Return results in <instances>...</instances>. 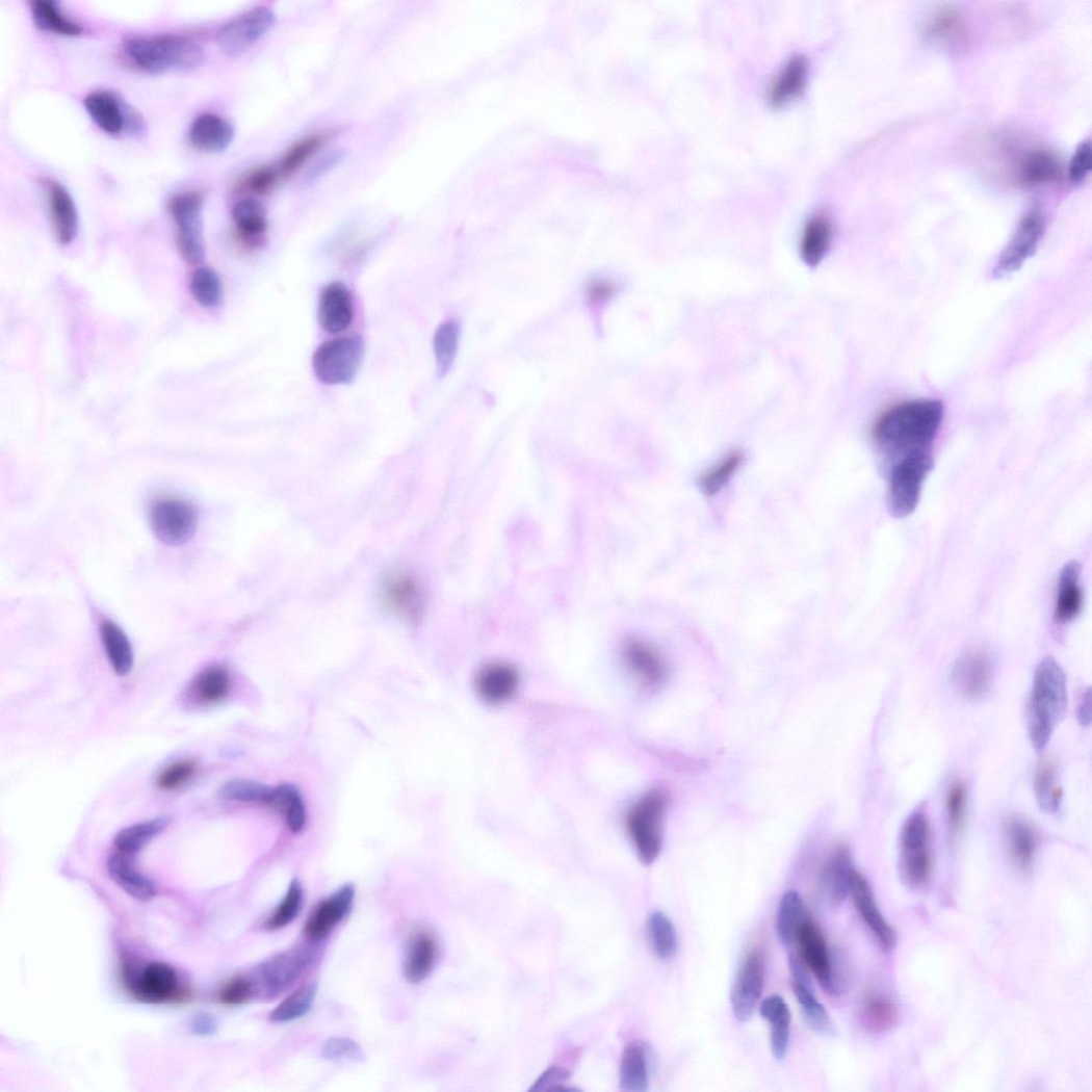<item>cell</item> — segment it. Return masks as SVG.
I'll list each match as a JSON object with an SVG mask.
<instances>
[{
  "instance_id": "obj_1",
  "label": "cell",
  "mask_w": 1092,
  "mask_h": 1092,
  "mask_svg": "<svg viewBox=\"0 0 1092 1092\" xmlns=\"http://www.w3.org/2000/svg\"><path fill=\"white\" fill-rule=\"evenodd\" d=\"M943 416L944 406L938 399L903 402L877 419L873 438L891 467L907 456L932 451Z\"/></svg>"
},
{
  "instance_id": "obj_2",
  "label": "cell",
  "mask_w": 1092,
  "mask_h": 1092,
  "mask_svg": "<svg viewBox=\"0 0 1092 1092\" xmlns=\"http://www.w3.org/2000/svg\"><path fill=\"white\" fill-rule=\"evenodd\" d=\"M1068 706L1066 676L1051 656L1037 667L1028 708V729L1036 750H1043L1065 719Z\"/></svg>"
},
{
  "instance_id": "obj_3",
  "label": "cell",
  "mask_w": 1092,
  "mask_h": 1092,
  "mask_svg": "<svg viewBox=\"0 0 1092 1092\" xmlns=\"http://www.w3.org/2000/svg\"><path fill=\"white\" fill-rule=\"evenodd\" d=\"M122 47L136 67L152 74L193 70L205 60L203 49L191 38L179 34L128 36Z\"/></svg>"
},
{
  "instance_id": "obj_4",
  "label": "cell",
  "mask_w": 1092,
  "mask_h": 1092,
  "mask_svg": "<svg viewBox=\"0 0 1092 1092\" xmlns=\"http://www.w3.org/2000/svg\"><path fill=\"white\" fill-rule=\"evenodd\" d=\"M667 806V792L653 789L626 813V831L644 864H652L661 852L662 821Z\"/></svg>"
},
{
  "instance_id": "obj_5",
  "label": "cell",
  "mask_w": 1092,
  "mask_h": 1092,
  "mask_svg": "<svg viewBox=\"0 0 1092 1092\" xmlns=\"http://www.w3.org/2000/svg\"><path fill=\"white\" fill-rule=\"evenodd\" d=\"M935 466L932 451L907 456L890 467L888 509L895 519L911 516L918 506L924 483Z\"/></svg>"
},
{
  "instance_id": "obj_6",
  "label": "cell",
  "mask_w": 1092,
  "mask_h": 1092,
  "mask_svg": "<svg viewBox=\"0 0 1092 1092\" xmlns=\"http://www.w3.org/2000/svg\"><path fill=\"white\" fill-rule=\"evenodd\" d=\"M365 355L361 335L352 334L319 345L312 365L317 380L328 386H345L356 380Z\"/></svg>"
},
{
  "instance_id": "obj_7",
  "label": "cell",
  "mask_w": 1092,
  "mask_h": 1092,
  "mask_svg": "<svg viewBox=\"0 0 1092 1092\" xmlns=\"http://www.w3.org/2000/svg\"><path fill=\"white\" fill-rule=\"evenodd\" d=\"M205 196L191 189L174 194L170 211L176 225L177 245L183 260L199 265L205 258L203 208Z\"/></svg>"
},
{
  "instance_id": "obj_8",
  "label": "cell",
  "mask_w": 1092,
  "mask_h": 1092,
  "mask_svg": "<svg viewBox=\"0 0 1092 1092\" xmlns=\"http://www.w3.org/2000/svg\"><path fill=\"white\" fill-rule=\"evenodd\" d=\"M315 952L311 946H296L266 960L256 969L254 982L258 993L274 998L295 984L310 967Z\"/></svg>"
},
{
  "instance_id": "obj_9",
  "label": "cell",
  "mask_w": 1092,
  "mask_h": 1092,
  "mask_svg": "<svg viewBox=\"0 0 1092 1092\" xmlns=\"http://www.w3.org/2000/svg\"><path fill=\"white\" fill-rule=\"evenodd\" d=\"M83 106L98 128L109 136L140 137L146 131L139 112L113 92H94L83 100Z\"/></svg>"
},
{
  "instance_id": "obj_10",
  "label": "cell",
  "mask_w": 1092,
  "mask_h": 1092,
  "mask_svg": "<svg viewBox=\"0 0 1092 1092\" xmlns=\"http://www.w3.org/2000/svg\"><path fill=\"white\" fill-rule=\"evenodd\" d=\"M151 529L161 543L180 546L194 536L199 514L191 502L178 497L155 500L149 514Z\"/></svg>"
},
{
  "instance_id": "obj_11",
  "label": "cell",
  "mask_w": 1092,
  "mask_h": 1092,
  "mask_svg": "<svg viewBox=\"0 0 1092 1092\" xmlns=\"http://www.w3.org/2000/svg\"><path fill=\"white\" fill-rule=\"evenodd\" d=\"M276 21L271 8H252L222 26L217 33V45L224 54L240 56L255 47L275 27Z\"/></svg>"
},
{
  "instance_id": "obj_12",
  "label": "cell",
  "mask_w": 1092,
  "mask_h": 1092,
  "mask_svg": "<svg viewBox=\"0 0 1092 1092\" xmlns=\"http://www.w3.org/2000/svg\"><path fill=\"white\" fill-rule=\"evenodd\" d=\"M1045 216L1039 206H1034L1021 219L1015 234L1007 243L993 268L995 279L1018 271L1036 254L1045 231Z\"/></svg>"
},
{
  "instance_id": "obj_13",
  "label": "cell",
  "mask_w": 1092,
  "mask_h": 1092,
  "mask_svg": "<svg viewBox=\"0 0 1092 1092\" xmlns=\"http://www.w3.org/2000/svg\"><path fill=\"white\" fill-rule=\"evenodd\" d=\"M764 959L758 950L745 957L731 990V1006L740 1022L752 1019L764 988Z\"/></svg>"
},
{
  "instance_id": "obj_14",
  "label": "cell",
  "mask_w": 1092,
  "mask_h": 1092,
  "mask_svg": "<svg viewBox=\"0 0 1092 1092\" xmlns=\"http://www.w3.org/2000/svg\"><path fill=\"white\" fill-rule=\"evenodd\" d=\"M798 952L806 968L816 978L818 984L825 991L836 994L839 992L838 982L833 969L831 955L827 941L817 924L807 917L800 933L797 935L796 943Z\"/></svg>"
},
{
  "instance_id": "obj_15",
  "label": "cell",
  "mask_w": 1092,
  "mask_h": 1092,
  "mask_svg": "<svg viewBox=\"0 0 1092 1092\" xmlns=\"http://www.w3.org/2000/svg\"><path fill=\"white\" fill-rule=\"evenodd\" d=\"M994 661L986 649H974L961 656L953 670V683L958 694L969 701L985 698L992 684Z\"/></svg>"
},
{
  "instance_id": "obj_16",
  "label": "cell",
  "mask_w": 1092,
  "mask_h": 1092,
  "mask_svg": "<svg viewBox=\"0 0 1092 1092\" xmlns=\"http://www.w3.org/2000/svg\"><path fill=\"white\" fill-rule=\"evenodd\" d=\"M788 967L791 976L792 992L801 1006L806 1022L816 1034L825 1037L833 1036L835 1034V1025L826 1007L814 993L806 965L800 957L790 953Z\"/></svg>"
},
{
  "instance_id": "obj_17",
  "label": "cell",
  "mask_w": 1092,
  "mask_h": 1092,
  "mask_svg": "<svg viewBox=\"0 0 1092 1092\" xmlns=\"http://www.w3.org/2000/svg\"><path fill=\"white\" fill-rule=\"evenodd\" d=\"M355 896L354 885L347 884L320 902L307 919L304 930L306 938L316 944L330 936L350 912Z\"/></svg>"
},
{
  "instance_id": "obj_18",
  "label": "cell",
  "mask_w": 1092,
  "mask_h": 1092,
  "mask_svg": "<svg viewBox=\"0 0 1092 1092\" xmlns=\"http://www.w3.org/2000/svg\"><path fill=\"white\" fill-rule=\"evenodd\" d=\"M850 894L857 911L879 945L885 951L892 950L896 944L898 934L880 911L869 881L857 869L852 879Z\"/></svg>"
},
{
  "instance_id": "obj_19",
  "label": "cell",
  "mask_w": 1092,
  "mask_h": 1092,
  "mask_svg": "<svg viewBox=\"0 0 1092 1092\" xmlns=\"http://www.w3.org/2000/svg\"><path fill=\"white\" fill-rule=\"evenodd\" d=\"M46 194L53 231L61 245L71 244L79 229V215L75 200L61 183L47 179L42 182Z\"/></svg>"
},
{
  "instance_id": "obj_20",
  "label": "cell",
  "mask_w": 1092,
  "mask_h": 1092,
  "mask_svg": "<svg viewBox=\"0 0 1092 1092\" xmlns=\"http://www.w3.org/2000/svg\"><path fill=\"white\" fill-rule=\"evenodd\" d=\"M622 655L626 668L645 687L658 688L668 679L665 658L650 645L629 640L623 645Z\"/></svg>"
},
{
  "instance_id": "obj_21",
  "label": "cell",
  "mask_w": 1092,
  "mask_h": 1092,
  "mask_svg": "<svg viewBox=\"0 0 1092 1092\" xmlns=\"http://www.w3.org/2000/svg\"><path fill=\"white\" fill-rule=\"evenodd\" d=\"M856 867L848 848L835 849L826 860L821 872V889L832 908L841 906L851 892Z\"/></svg>"
},
{
  "instance_id": "obj_22",
  "label": "cell",
  "mask_w": 1092,
  "mask_h": 1092,
  "mask_svg": "<svg viewBox=\"0 0 1092 1092\" xmlns=\"http://www.w3.org/2000/svg\"><path fill=\"white\" fill-rule=\"evenodd\" d=\"M354 315V300L348 287L341 282L327 285L318 303L319 326L330 334H338L350 327Z\"/></svg>"
},
{
  "instance_id": "obj_23",
  "label": "cell",
  "mask_w": 1092,
  "mask_h": 1092,
  "mask_svg": "<svg viewBox=\"0 0 1092 1092\" xmlns=\"http://www.w3.org/2000/svg\"><path fill=\"white\" fill-rule=\"evenodd\" d=\"M179 978L170 964L150 962L132 983L135 997L146 1003H162L175 998Z\"/></svg>"
},
{
  "instance_id": "obj_24",
  "label": "cell",
  "mask_w": 1092,
  "mask_h": 1092,
  "mask_svg": "<svg viewBox=\"0 0 1092 1092\" xmlns=\"http://www.w3.org/2000/svg\"><path fill=\"white\" fill-rule=\"evenodd\" d=\"M235 128L231 122L216 113H203L197 116L189 126L190 145L203 153L225 152L235 138Z\"/></svg>"
},
{
  "instance_id": "obj_25",
  "label": "cell",
  "mask_w": 1092,
  "mask_h": 1092,
  "mask_svg": "<svg viewBox=\"0 0 1092 1092\" xmlns=\"http://www.w3.org/2000/svg\"><path fill=\"white\" fill-rule=\"evenodd\" d=\"M383 599L390 610L408 620H415L423 613L421 587L408 574L389 575L383 583Z\"/></svg>"
},
{
  "instance_id": "obj_26",
  "label": "cell",
  "mask_w": 1092,
  "mask_h": 1092,
  "mask_svg": "<svg viewBox=\"0 0 1092 1092\" xmlns=\"http://www.w3.org/2000/svg\"><path fill=\"white\" fill-rule=\"evenodd\" d=\"M438 958V943L428 932H416L407 942L404 976L411 984L424 982L434 971Z\"/></svg>"
},
{
  "instance_id": "obj_27",
  "label": "cell",
  "mask_w": 1092,
  "mask_h": 1092,
  "mask_svg": "<svg viewBox=\"0 0 1092 1092\" xmlns=\"http://www.w3.org/2000/svg\"><path fill=\"white\" fill-rule=\"evenodd\" d=\"M519 683L520 677L515 667L497 662L485 667L479 672L476 688L485 702L502 704L515 696Z\"/></svg>"
},
{
  "instance_id": "obj_28",
  "label": "cell",
  "mask_w": 1092,
  "mask_h": 1092,
  "mask_svg": "<svg viewBox=\"0 0 1092 1092\" xmlns=\"http://www.w3.org/2000/svg\"><path fill=\"white\" fill-rule=\"evenodd\" d=\"M809 63L803 56H795L775 77L769 92V101L776 108L783 107L800 98L806 87Z\"/></svg>"
},
{
  "instance_id": "obj_29",
  "label": "cell",
  "mask_w": 1092,
  "mask_h": 1092,
  "mask_svg": "<svg viewBox=\"0 0 1092 1092\" xmlns=\"http://www.w3.org/2000/svg\"><path fill=\"white\" fill-rule=\"evenodd\" d=\"M652 1052L642 1041L629 1043L623 1052L620 1067V1084L629 1092H646L650 1085Z\"/></svg>"
},
{
  "instance_id": "obj_30",
  "label": "cell",
  "mask_w": 1092,
  "mask_h": 1092,
  "mask_svg": "<svg viewBox=\"0 0 1092 1092\" xmlns=\"http://www.w3.org/2000/svg\"><path fill=\"white\" fill-rule=\"evenodd\" d=\"M1008 856L1021 872H1030L1037 852V833L1025 820L1012 816L1004 824Z\"/></svg>"
},
{
  "instance_id": "obj_31",
  "label": "cell",
  "mask_w": 1092,
  "mask_h": 1092,
  "mask_svg": "<svg viewBox=\"0 0 1092 1092\" xmlns=\"http://www.w3.org/2000/svg\"><path fill=\"white\" fill-rule=\"evenodd\" d=\"M760 1014L770 1025L772 1055L776 1061L782 1062L787 1055L790 1039L789 1008L782 996L774 994L762 1002Z\"/></svg>"
},
{
  "instance_id": "obj_32",
  "label": "cell",
  "mask_w": 1092,
  "mask_h": 1092,
  "mask_svg": "<svg viewBox=\"0 0 1092 1092\" xmlns=\"http://www.w3.org/2000/svg\"><path fill=\"white\" fill-rule=\"evenodd\" d=\"M1082 567L1069 562L1061 571L1055 618L1060 624L1076 619L1083 609L1084 594L1080 582Z\"/></svg>"
},
{
  "instance_id": "obj_33",
  "label": "cell",
  "mask_w": 1092,
  "mask_h": 1092,
  "mask_svg": "<svg viewBox=\"0 0 1092 1092\" xmlns=\"http://www.w3.org/2000/svg\"><path fill=\"white\" fill-rule=\"evenodd\" d=\"M107 869L116 885L136 900H150L156 895L152 881L139 873L132 856L116 853L107 861Z\"/></svg>"
},
{
  "instance_id": "obj_34",
  "label": "cell",
  "mask_w": 1092,
  "mask_h": 1092,
  "mask_svg": "<svg viewBox=\"0 0 1092 1092\" xmlns=\"http://www.w3.org/2000/svg\"><path fill=\"white\" fill-rule=\"evenodd\" d=\"M100 635L115 674L120 677L131 674L134 667V652L123 629L114 622L106 620L100 626Z\"/></svg>"
},
{
  "instance_id": "obj_35",
  "label": "cell",
  "mask_w": 1092,
  "mask_h": 1092,
  "mask_svg": "<svg viewBox=\"0 0 1092 1092\" xmlns=\"http://www.w3.org/2000/svg\"><path fill=\"white\" fill-rule=\"evenodd\" d=\"M833 237L831 222L823 215L811 218L805 226L801 239V257L809 267L818 266L830 250Z\"/></svg>"
},
{
  "instance_id": "obj_36",
  "label": "cell",
  "mask_w": 1092,
  "mask_h": 1092,
  "mask_svg": "<svg viewBox=\"0 0 1092 1092\" xmlns=\"http://www.w3.org/2000/svg\"><path fill=\"white\" fill-rule=\"evenodd\" d=\"M807 917L802 895L792 890L786 892L780 901L776 917V933L784 947H792Z\"/></svg>"
},
{
  "instance_id": "obj_37",
  "label": "cell",
  "mask_w": 1092,
  "mask_h": 1092,
  "mask_svg": "<svg viewBox=\"0 0 1092 1092\" xmlns=\"http://www.w3.org/2000/svg\"><path fill=\"white\" fill-rule=\"evenodd\" d=\"M861 1019L868 1033L881 1035L896 1026L900 1020V1010L892 998L884 994L873 993L863 1002Z\"/></svg>"
},
{
  "instance_id": "obj_38",
  "label": "cell",
  "mask_w": 1092,
  "mask_h": 1092,
  "mask_svg": "<svg viewBox=\"0 0 1092 1092\" xmlns=\"http://www.w3.org/2000/svg\"><path fill=\"white\" fill-rule=\"evenodd\" d=\"M30 11L33 23L41 30L70 37L83 32L82 26L68 17L53 0H33Z\"/></svg>"
},
{
  "instance_id": "obj_39",
  "label": "cell",
  "mask_w": 1092,
  "mask_h": 1092,
  "mask_svg": "<svg viewBox=\"0 0 1092 1092\" xmlns=\"http://www.w3.org/2000/svg\"><path fill=\"white\" fill-rule=\"evenodd\" d=\"M232 218L238 234L246 241L260 239L268 228L266 208L255 198L238 201L233 207Z\"/></svg>"
},
{
  "instance_id": "obj_40",
  "label": "cell",
  "mask_w": 1092,
  "mask_h": 1092,
  "mask_svg": "<svg viewBox=\"0 0 1092 1092\" xmlns=\"http://www.w3.org/2000/svg\"><path fill=\"white\" fill-rule=\"evenodd\" d=\"M231 690V679L227 669L220 666L209 667L194 678L190 685V695L200 704H216L227 698Z\"/></svg>"
},
{
  "instance_id": "obj_41",
  "label": "cell",
  "mask_w": 1092,
  "mask_h": 1092,
  "mask_svg": "<svg viewBox=\"0 0 1092 1092\" xmlns=\"http://www.w3.org/2000/svg\"><path fill=\"white\" fill-rule=\"evenodd\" d=\"M647 933L651 947L660 960L667 961L677 955L679 937L674 921L661 911H653L647 920Z\"/></svg>"
},
{
  "instance_id": "obj_42",
  "label": "cell",
  "mask_w": 1092,
  "mask_h": 1092,
  "mask_svg": "<svg viewBox=\"0 0 1092 1092\" xmlns=\"http://www.w3.org/2000/svg\"><path fill=\"white\" fill-rule=\"evenodd\" d=\"M1020 175L1026 185H1042L1057 181L1062 175V165L1052 152L1035 150L1024 158Z\"/></svg>"
},
{
  "instance_id": "obj_43",
  "label": "cell",
  "mask_w": 1092,
  "mask_h": 1092,
  "mask_svg": "<svg viewBox=\"0 0 1092 1092\" xmlns=\"http://www.w3.org/2000/svg\"><path fill=\"white\" fill-rule=\"evenodd\" d=\"M170 823V818L158 817L126 827L114 838V847L118 853L134 857L153 837L163 831Z\"/></svg>"
},
{
  "instance_id": "obj_44",
  "label": "cell",
  "mask_w": 1092,
  "mask_h": 1092,
  "mask_svg": "<svg viewBox=\"0 0 1092 1092\" xmlns=\"http://www.w3.org/2000/svg\"><path fill=\"white\" fill-rule=\"evenodd\" d=\"M745 456L735 450L726 454L718 464L708 469L699 479V487L706 496L719 494L736 475L744 465Z\"/></svg>"
},
{
  "instance_id": "obj_45",
  "label": "cell",
  "mask_w": 1092,
  "mask_h": 1092,
  "mask_svg": "<svg viewBox=\"0 0 1092 1092\" xmlns=\"http://www.w3.org/2000/svg\"><path fill=\"white\" fill-rule=\"evenodd\" d=\"M193 300L203 308L215 309L224 302V285L217 272L209 267L193 271L190 284Z\"/></svg>"
},
{
  "instance_id": "obj_46",
  "label": "cell",
  "mask_w": 1092,
  "mask_h": 1092,
  "mask_svg": "<svg viewBox=\"0 0 1092 1092\" xmlns=\"http://www.w3.org/2000/svg\"><path fill=\"white\" fill-rule=\"evenodd\" d=\"M317 993V984H307L293 991L281 1002L270 1014L275 1023H287L306 1016L313 1006Z\"/></svg>"
},
{
  "instance_id": "obj_47",
  "label": "cell",
  "mask_w": 1092,
  "mask_h": 1092,
  "mask_svg": "<svg viewBox=\"0 0 1092 1092\" xmlns=\"http://www.w3.org/2000/svg\"><path fill=\"white\" fill-rule=\"evenodd\" d=\"M1035 795L1038 807L1046 814H1055L1059 811L1063 789L1057 781V771L1054 764H1042L1035 778Z\"/></svg>"
},
{
  "instance_id": "obj_48",
  "label": "cell",
  "mask_w": 1092,
  "mask_h": 1092,
  "mask_svg": "<svg viewBox=\"0 0 1092 1092\" xmlns=\"http://www.w3.org/2000/svg\"><path fill=\"white\" fill-rule=\"evenodd\" d=\"M459 341L460 327L456 321L447 320L437 329L434 353L440 376H444L451 368L458 353Z\"/></svg>"
},
{
  "instance_id": "obj_49",
  "label": "cell",
  "mask_w": 1092,
  "mask_h": 1092,
  "mask_svg": "<svg viewBox=\"0 0 1092 1092\" xmlns=\"http://www.w3.org/2000/svg\"><path fill=\"white\" fill-rule=\"evenodd\" d=\"M304 891L301 882L293 879L288 891L272 914L265 920L264 929L276 932L288 927L295 920L303 908Z\"/></svg>"
},
{
  "instance_id": "obj_50",
  "label": "cell",
  "mask_w": 1092,
  "mask_h": 1092,
  "mask_svg": "<svg viewBox=\"0 0 1092 1092\" xmlns=\"http://www.w3.org/2000/svg\"><path fill=\"white\" fill-rule=\"evenodd\" d=\"M271 806L284 814L290 831L297 833L304 829L307 814L302 797L295 787L282 785L275 788V798Z\"/></svg>"
},
{
  "instance_id": "obj_51",
  "label": "cell",
  "mask_w": 1092,
  "mask_h": 1092,
  "mask_svg": "<svg viewBox=\"0 0 1092 1092\" xmlns=\"http://www.w3.org/2000/svg\"><path fill=\"white\" fill-rule=\"evenodd\" d=\"M219 795L227 801L271 806L275 788L255 781L235 780L227 783Z\"/></svg>"
},
{
  "instance_id": "obj_52",
  "label": "cell",
  "mask_w": 1092,
  "mask_h": 1092,
  "mask_svg": "<svg viewBox=\"0 0 1092 1092\" xmlns=\"http://www.w3.org/2000/svg\"><path fill=\"white\" fill-rule=\"evenodd\" d=\"M329 136L328 133L313 134L290 147L281 160V175L288 177L297 173L319 151Z\"/></svg>"
},
{
  "instance_id": "obj_53",
  "label": "cell",
  "mask_w": 1092,
  "mask_h": 1092,
  "mask_svg": "<svg viewBox=\"0 0 1092 1092\" xmlns=\"http://www.w3.org/2000/svg\"><path fill=\"white\" fill-rule=\"evenodd\" d=\"M321 1056L330 1062H363L364 1054L362 1047L353 1039L347 1037L329 1038L322 1045Z\"/></svg>"
},
{
  "instance_id": "obj_54",
  "label": "cell",
  "mask_w": 1092,
  "mask_h": 1092,
  "mask_svg": "<svg viewBox=\"0 0 1092 1092\" xmlns=\"http://www.w3.org/2000/svg\"><path fill=\"white\" fill-rule=\"evenodd\" d=\"M967 814V788L961 782L955 783L946 797V815L950 831L957 835L963 828Z\"/></svg>"
},
{
  "instance_id": "obj_55",
  "label": "cell",
  "mask_w": 1092,
  "mask_h": 1092,
  "mask_svg": "<svg viewBox=\"0 0 1092 1092\" xmlns=\"http://www.w3.org/2000/svg\"><path fill=\"white\" fill-rule=\"evenodd\" d=\"M281 172L274 165H264L250 173L239 184V190L252 194L269 193L278 184Z\"/></svg>"
},
{
  "instance_id": "obj_56",
  "label": "cell",
  "mask_w": 1092,
  "mask_h": 1092,
  "mask_svg": "<svg viewBox=\"0 0 1092 1092\" xmlns=\"http://www.w3.org/2000/svg\"><path fill=\"white\" fill-rule=\"evenodd\" d=\"M197 772L193 761L183 760L163 770L157 779V786L163 790H173L189 782Z\"/></svg>"
},
{
  "instance_id": "obj_57",
  "label": "cell",
  "mask_w": 1092,
  "mask_h": 1092,
  "mask_svg": "<svg viewBox=\"0 0 1092 1092\" xmlns=\"http://www.w3.org/2000/svg\"><path fill=\"white\" fill-rule=\"evenodd\" d=\"M258 993L254 980L237 977L229 981L220 990L218 998L225 1005H241Z\"/></svg>"
},
{
  "instance_id": "obj_58",
  "label": "cell",
  "mask_w": 1092,
  "mask_h": 1092,
  "mask_svg": "<svg viewBox=\"0 0 1092 1092\" xmlns=\"http://www.w3.org/2000/svg\"><path fill=\"white\" fill-rule=\"evenodd\" d=\"M619 291L616 281L606 277L592 279L584 287V296L588 304L599 308L610 302Z\"/></svg>"
},
{
  "instance_id": "obj_59",
  "label": "cell",
  "mask_w": 1092,
  "mask_h": 1092,
  "mask_svg": "<svg viewBox=\"0 0 1092 1092\" xmlns=\"http://www.w3.org/2000/svg\"><path fill=\"white\" fill-rule=\"evenodd\" d=\"M1091 170L1090 144L1082 142L1072 155L1069 165V177L1074 183L1083 182Z\"/></svg>"
},
{
  "instance_id": "obj_60",
  "label": "cell",
  "mask_w": 1092,
  "mask_h": 1092,
  "mask_svg": "<svg viewBox=\"0 0 1092 1092\" xmlns=\"http://www.w3.org/2000/svg\"><path fill=\"white\" fill-rule=\"evenodd\" d=\"M569 1072L563 1068L553 1067L545 1071L530 1088V1091L563 1090L562 1086L568 1081Z\"/></svg>"
},
{
  "instance_id": "obj_61",
  "label": "cell",
  "mask_w": 1092,
  "mask_h": 1092,
  "mask_svg": "<svg viewBox=\"0 0 1092 1092\" xmlns=\"http://www.w3.org/2000/svg\"><path fill=\"white\" fill-rule=\"evenodd\" d=\"M959 20L953 11H943L935 17L931 32L937 37H947L958 31Z\"/></svg>"
},
{
  "instance_id": "obj_62",
  "label": "cell",
  "mask_w": 1092,
  "mask_h": 1092,
  "mask_svg": "<svg viewBox=\"0 0 1092 1092\" xmlns=\"http://www.w3.org/2000/svg\"><path fill=\"white\" fill-rule=\"evenodd\" d=\"M344 156L345 154L343 152L336 151L322 157L312 166V170L310 171L307 177L308 182L312 183L326 176L328 173L334 170L336 165L343 161Z\"/></svg>"
},
{
  "instance_id": "obj_63",
  "label": "cell",
  "mask_w": 1092,
  "mask_h": 1092,
  "mask_svg": "<svg viewBox=\"0 0 1092 1092\" xmlns=\"http://www.w3.org/2000/svg\"><path fill=\"white\" fill-rule=\"evenodd\" d=\"M191 1028L197 1035L209 1036L217 1032L218 1024L211 1016L202 1015L193 1020Z\"/></svg>"
},
{
  "instance_id": "obj_64",
  "label": "cell",
  "mask_w": 1092,
  "mask_h": 1092,
  "mask_svg": "<svg viewBox=\"0 0 1092 1092\" xmlns=\"http://www.w3.org/2000/svg\"><path fill=\"white\" fill-rule=\"evenodd\" d=\"M1077 719L1081 725L1089 726L1091 724V691L1088 688L1083 695L1082 701L1077 710Z\"/></svg>"
}]
</instances>
